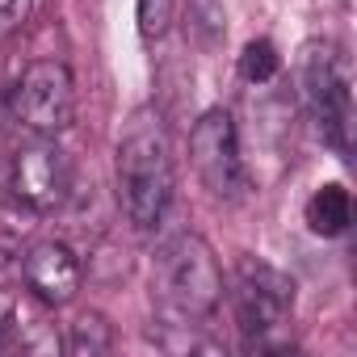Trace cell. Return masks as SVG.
I'll return each instance as SVG.
<instances>
[{"label":"cell","instance_id":"1","mask_svg":"<svg viewBox=\"0 0 357 357\" xmlns=\"http://www.w3.org/2000/svg\"><path fill=\"white\" fill-rule=\"evenodd\" d=\"M118 206L135 231H155L172 206L176 172H172V143L164 130V118L143 105L130 114L122 139H118Z\"/></svg>","mask_w":357,"mask_h":357},{"label":"cell","instance_id":"2","mask_svg":"<svg viewBox=\"0 0 357 357\" xmlns=\"http://www.w3.org/2000/svg\"><path fill=\"white\" fill-rule=\"evenodd\" d=\"M151 298L164 324L215 319L223 303V269H219L215 248L194 231L168 236L151 261Z\"/></svg>","mask_w":357,"mask_h":357},{"label":"cell","instance_id":"3","mask_svg":"<svg viewBox=\"0 0 357 357\" xmlns=\"http://www.w3.org/2000/svg\"><path fill=\"white\" fill-rule=\"evenodd\" d=\"M231 311L248 353H286L294 324V282L269 261L240 257L231 273Z\"/></svg>","mask_w":357,"mask_h":357},{"label":"cell","instance_id":"4","mask_svg":"<svg viewBox=\"0 0 357 357\" xmlns=\"http://www.w3.org/2000/svg\"><path fill=\"white\" fill-rule=\"evenodd\" d=\"M298 84H303V105L307 118L315 122V135L336 151L349 155V135H353V80L349 63L332 43H307L298 59Z\"/></svg>","mask_w":357,"mask_h":357},{"label":"cell","instance_id":"5","mask_svg":"<svg viewBox=\"0 0 357 357\" xmlns=\"http://www.w3.org/2000/svg\"><path fill=\"white\" fill-rule=\"evenodd\" d=\"M9 114L22 130L59 139L76 122V80L72 68L59 59H38L22 72V80L9 93Z\"/></svg>","mask_w":357,"mask_h":357},{"label":"cell","instance_id":"6","mask_svg":"<svg viewBox=\"0 0 357 357\" xmlns=\"http://www.w3.org/2000/svg\"><path fill=\"white\" fill-rule=\"evenodd\" d=\"M190 160H194V168H198V176H202V185H206L215 198H223V202L244 198V190H248V168H244L236 118H231L227 109H206V114L194 122Z\"/></svg>","mask_w":357,"mask_h":357},{"label":"cell","instance_id":"7","mask_svg":"<svg viewBox=\"0 0 357 357\" xmlns=\"http://www.w3.org/2000/svg\"><path fill=\"white\" fill-rule=\"evenodd\" d=\"M9 194L34 215H55L72 194V164L55 139L34 135L26 147H17L9 168Z\"/></svg>","mask_w":357,"mask_h":357},{"label":"cell","instance_id":"8","mask_svg":"<svg viewBox=\"0 0 357 357\" xmlns=\"http://www.w3.org/2000/svg\"><path fill=\"white\" fill-rule=\"evenodd\" d=\"M22 278L30 294L47 307H63L80 290V261L68 244L59 240H38L22 252Z\"/></svg>","mask_w":357,"mask_h":357},{"label":"cell","instance_id":"9","mask_svg":"<svg viewBox=\"0 0 357 357\" xmlns=\"http://www.w3.org/2000/svg\"><path fill=\"white\" fill-rule=\"evenodd\" d=\"M349 223H353V198H349V190L344 185H319L311 194V202H307V227L315 236L332 240V236H344Z\"/></svg>","mask_w":357,"mask_h":357},{"label":"cell","instance_id":"10","mask_svg":"<svg viewBox=\"0 0 357 357\" xmlns=\"http://www.w3.org/2000/svg\"><path fill=\"white\" fill-rule=\"evenodd\" d=\"M63 349H68V353H76V357L109 353V349H114V328L105 324V315L84 311L76 324H68V340H63Z\"/></svg>","mask_w":357,"mask_h":357},{"label":"cell","instance_id":"11","mask_svg":"<svg viewBox=\"0 0 357 357\" xmlns=\"http://www.w3.org/2000/svg\"><path fill=\"white\" fill-rule=\"evenodd\" d=\"M278 68H282V55H278V47L269 38H252L244 47V55H240V76L248 84H269L278 76Z\"/></svg>","mask_w":357,"mask_h":357},{"label":"cell","instance_id":"12","mask_svg":"<svg viewBox=\"0 0 357 357\" xmlns=\"http://www.w3.org/2000/svg\"><path fill=\"white\" fill-rule=\"evenodd\" d=\"M172 22V0H139V34L143 43H160Z\"/></svg>","mask_w":357,"mask_h":357},{"label":"cell","instance_id":"13","mask_svg":"<svg viewBox=\"0 0 357 357\" xmlns=\"http://www.w3.org/2000/svg\"><path fill=\"white\" fill-rule=\"evenodd\" d=\"M13 349H26L22 324H17L13 315H0V353H13Z\"/></svg>","mask_w":357,"mask_h":357},{"label":"cell","instance_id":"14","mask_svg":"<svg viewBox=\"0 0 357 357\" xmlns=\"http://www.w3.org/2000/svg\"><path fill=\"white\" fill-rule=\"evenodd\" d=\"M34 9V0H0V26H17Z\"/></svg>","mask_w":357,"mask_h":357}]
</instances>
